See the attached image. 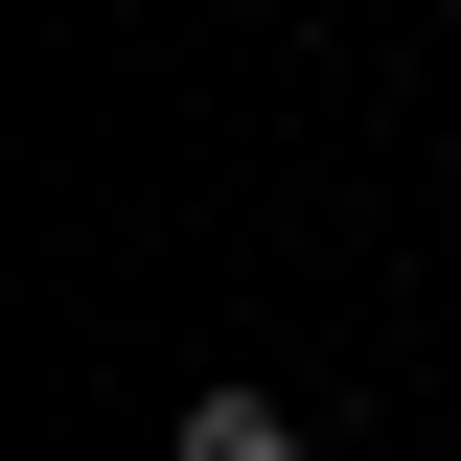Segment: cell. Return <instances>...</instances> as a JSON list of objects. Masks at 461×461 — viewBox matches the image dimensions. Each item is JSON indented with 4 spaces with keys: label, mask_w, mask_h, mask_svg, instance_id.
I'll list each match as a JSON object with an SVG mask.
<instances>
[{
    "label": "cell",
    "mask_w": 461,
    "mask_h": 461,
    "mask_svg": "<svg viewBox=\"0 0 461 461\" xmlns=\"http://www.w3.org/2000/svg\"><path fill=\"white\" fill-rule=\"evenodd\" d=\"M185 461H323V438H300L277 393H185Z\"/></svg>",
    "instance_id": "cell-1"
}]
</instances>
